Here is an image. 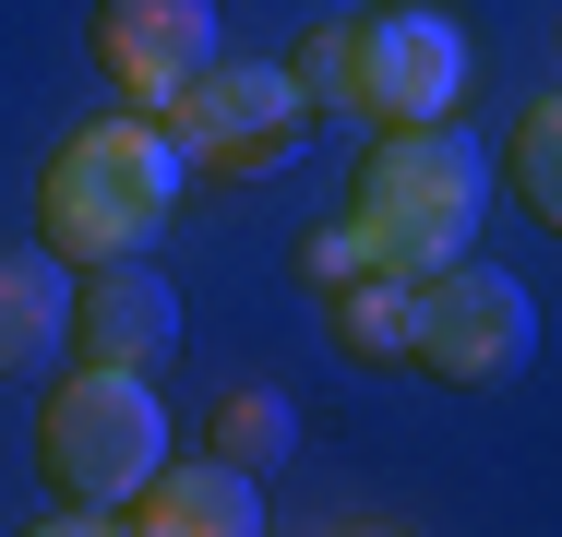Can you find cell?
I'll return each mask as SVG.
<instances>
[{
	"label": "cell",
	"mask_w": 562,
	"mask_h": 537,
	"mask_svg": "<svg viewBox=\"0 0 562 537\" xmlns=\"http://www.w3.org/2000/svg\"><path fill=\"white\" fill-rule=\"evenodd\" d=\"M156 119H168V144H180L192 168H216V180H263V168H288V156L324 132V107L288 84V60H204Z\"/></svg>",
	"instance_id": "cell-4"
},
{
	"label": "cell",
	"mask_w": 562,
	"mask_h": 537,
	"mask_svg": "<svg viewBox=\"0 0 562 537\" xmlns=\"http://www.w3.org/2000/svg\"><path fill=\"white\" fill-rule=\"evenodd\" d=\"M359 36V72H347V107L371 132H431L467 96V24L431 12V0H383V12H347Z\"/></svg>",
	"instance_id": "cell-6"
},
{
	"label": "cell",
	"mask_w": 562,
	"mask_h": 537,
	"mask_svg": "<svg viewBox=\"0 0 562 537\" xmlns=\"http://www.w3.org/2000/svg\"><path fill=\"white\" fill-rule=\"evenodd\" d=\"M36 466H48L60 502L132 514L144 478L168 466V407H156V382H144V370H97V358H85L72 382H48V407H36Z\"/></svg>",
	"instance_id": "cell-3"
},
{
	"label": "cell",
	"mask_w": 562,
	"mask_h": 537,
	"mask_svg": "<svg viewBox=\"0 0 562 537\" xmlns=\"http://www.w3.org/2000/svg\"><path fill=\"white\" fill-rule=\"evenodd\" d=\"M204 60H216V0H97V72L144 119L180 96Z\"/></svg>",
	"instance_id": "cell-7"
},
{
	"label": "cell",
	"mask_w": 562,
	"mask_h": 537,
	"mask_svg": "<svg viewBox=\"0 0 562 537\" xmlns=\"http://www.w3.org/2000/svg\"><path fill=\"white\" fill-rule=\"evenodd\" d=\"M192 192V156L168 144V119H144V107H109V119H85L60 156H48V180H36V239L72 263V275H97V263H132L168 215Z\"/></svg>",
	"instance_id": "cell-1"
},
{
	"label": "cell",
	"mask_w": 562,
	"mask_h": 537,
	"mask_svg": "<svg viewBox=\"0 0 562 537\" xmlns=\"http://www.w3.org/2000/svg\"><path fill=\"white\" fill-rule=\"evenodd\" d=\"M407 275H383V263H359V275H336L324 287V322H336L347 358H407Z\"/></svg>",
	"instance_id": "cell-11"
},
{
	"label": "cell",
	"mask_w": 562,
	"mask_h": 537,
	"mask_svg": "<svg viewBox=\"0 0 562 537\" xmlns=\"http://www.w3.org/2000/svg\"><path fill=\"white\" fill-rule=\"evenodd\" d=\"M132 526H144V537H263V478H239L227 454H204V466L168 454V466L144 478Z\"/></svg>",
	"instance_id": "cell-9"
},
{
	"label": "cell",
	"mask_w": 562,
	"mask_h": 537,
	"mask_svg": "<svg viewBox=\"0 0 562 537\" xmlns=\"http://www.w3.org/2000/svg\"><path fill=\"white\" fill-rule=\"evenodd\" d=\"M503 180H515V204H527V215L562 239V96H539L527 119H515V144H503Z\"/></svg>",
	"instance_id": "cell-13"
},
{
	"label": "cell",
	"mask_w": 562,
	"mask_h": 537,
	"mask_svg": "<svg viewBox=\"0 0 562 537\" xmlns=\"http://www.w3.org/2000/svg\"><path fill=\"white\" fill-rule=\"evenodd\" d=\"M551 36H562V24H551Z\"/></svg>",
	"instance_id": "cell-16"
},
{
	"label": "cell",
	"mask_w": 562,
	"mask_h": 537,
	"mask_svg": "<svg viewBox=\"0 0 562 537\" xmlns=\"http://www.w3.org/2000/svg\"><path fill=\"white\" fill-rule=\"evenodd\" d=\"M36 537H144V526H132V514H97V502H60Z\"/></svg>",
	"instance_id": "cell-15"
},
{
	"label": "cell",
	"mask_w": 562,
	"mask_h": 537,
	"mask_svg": "<svg viewBox=\"0 0 562 537\" xmlns=\"http://www.w3.org/2000/svg\"><path fill=\"white\" fill-rule=\"evenodd\" d=\"M336 227H347L359 263H383V275H407V287L443 275V263H467V239H479V144H467L454 119L383 132Z\"/></svg>",
	"instance_id": "cell-2"
},
{
	"label": "cell",
	"mask_w": 562,
	"mask_h": 537,
	"mask_svg": "<svg viewBox=\"0 0 562 537\" xmlns=\"http://www.w3.org/2000/svg\"><path fill=\"white\" fill-rule=\"evenodd\" d=\"M347 72H359V36H347V24H312V36L288 48V84H300V96L324 107V119L347 107Z\"/></svg>",
	"instance_id": "cell-14"
},
{
	"label": "cell",
	"mask_w": 562,
	"mask_h": 537,
	"mask_svg": "<svg viewBox=\"0 0 562 537\" xmlns=\"http://www.w3.org/2000/svg\"><path fill=\"white\" fill-rule=\"evenodd\" d=\"M407 358L431 370V382H467V395H491V382H515L527 358H539V299L503 275V263H443V275H419V299H407Z\"/></svg>",
	"instance_id": "cell-5"
},
{
	"label": "cell",
	"mask_w": 562,
	"mask_h": 537,
	"mask_svg": "<svg viewBox=\"0 0 562 537\" xmlns=\"http://www.w3.org/2000/svg\"><path fill=\"white\" fill-rule=\"evenodd\" d=\"M72 346V263L36 239V251H0V382L48 370Z\"/></svg>",
	"instance_id": "cell-10"
},
{
	"label": "cell",
	"mask_w": 562,
	"mask_h": 537,
	"mask_svg": "<svg viewBox=\"0 0 562 537\" xmlns=\"http://www.w3.org/2000/svg\"><path fill=\"white\" fill-rule=\"evenodd\" d=\"M288 442H300V407H288V395H263V382H239V395H216V454L239 466V478L288 466Z\"/></svg>",
	"instance_id": "cell-12"
},
{
	"label": "cell",
	"mask_w": 562,
	"mask_h": 537,
	"mask_svg": "<svg viewBox=\"0 0 562 537\" xmlns=\"http://www.w3.org/2000/svg\"><path fill=\"white\" fill-rule=\"evenodd\" d=\"M72 346H85L97 370H156V358L180 346V299H168V275H144V251L72 275Z\"/></svg>",
	"instance_id": "cell-8"
}]
</instances>
